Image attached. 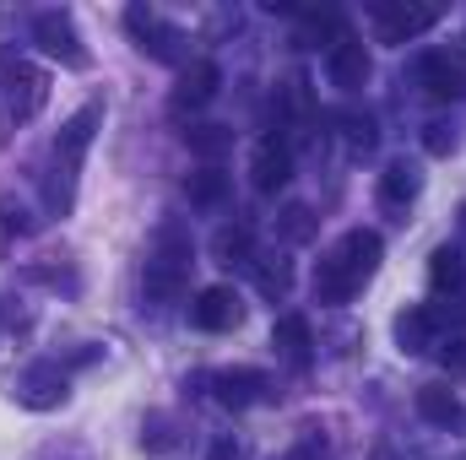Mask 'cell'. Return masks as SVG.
I'll return each instance as SVG.
<instances>
[{
    "mask_svg": "<svg viewBox=\"0 0 466 460\" xmlns=\"http://www.w3.org/2000/svg\"><path fill=\"white\" fill-rule=\"evenodd\" d=\"M315 228H320V223H315V212H309V206H282V217H277V233H282L288 244H309Z\"/></svg>",
    "mask_w": 466,
    "mask_h": 460,
    "instance_id": "cb8c5ba5",
    "label": "cell"
},
{
    "mask_svg": "<svg viewBox=\"0 0 466 460\" xmlns=\"http://www.w3.org/2000/svg\"><path fill=\"white\" fill-rule=\"evenodd\" d=\"M33 38H38V49H44L49 60L71 65V71H87V49H82V38H76V27H71L66 11H38Z\"/></svg>",
    "mask_w": 466,
    "mask_h": 460,
    "instance_id": "3957f363",
    "label": "cell"
},
{
    "mask_svg": "<svg viewBox=\"0 0 466 460\" xmlns=\"http://www.w3.org/2000/svg\"><path fill=\"white\" fill-rule=\"evenodd\" d=\"M185 146H190L196 157L218 163L223 152H233V130L228 125H190V130H185Z\"/></svg>",
    "mask_w": 466,
    "mask_h": 460,
    "instance_id": "7402d4cb",
    "label": "cell"
},
{
    "mask_svg": "<svg viewBox=\"0 0 466 460\" xmlns=\"http://www.w3.org/2000/svg\"><path fill=\"white\" fill-rule=\"evenodd\" d=\"M418 412H423L429 423H440V428H456V423H461V401H456V390H445V385H423V390H418Z\"/></svg>",
    "mask_w": 466,
    "mask_h": 460,
    "instance_id": "ffe728a7",
    "label": "cell"
},
{
    "mask_svg": "<svg viewBox=\"0 0 466 460\" xmlns=\"http://www.w3.org/2000/svg\"><path fill=\"white\" fill-rule=\"evenodd\" d=\"M380 255H385V244H380V233H369V228H352L348 238H342V244L331 249V260H337V265L348 271L358 287H363V282H369V276L380 271Z\"/></svg>",
    "mask_w": 466,
    "mask_h": 460,
    "instance_id": "52a82bcc",
    "label": "cell"
},
{
    "mask_svg": "<svg viewBox=\"0 0 466 460\" xmlns=\"http://www.w3.org/2000/svg\"><path fill=\"white\" fill-rule=\"evenodd\" d=\"M429 287H434V293H461V287H466V260H461V249L440 244V249L429 255Z\"/></svg>",
    "mask_w": 466,
    "mask_h": 460,
    "instance_id": "e0dca14e",
    "label": "cell"
},
{
    "mask_svg": "<svg viewBox=\"0 0 466 460\" xmlns=\"http://www.w3.org/2000/svg\"><path fill=\"white\" fill-rule=\"evenodd\" d=\"M374 16H380L385 44H407V38H418L423 27L440 22V5H374Z\"/></svg>",
    "mask_w": 466,
    "mask_h": 460,
    "instance_id": "30bf717a",
    "label": "cell"
},
{
    "mask_svg": "<svg viewBox=\"0 0 466 460\" xmlns=\"http://www.w3.org/2000/svg\"><path fill=\"white\" fill-rule=\"evenodd\" d=\"M249 228L244 223H228V228H218V238H212V255L223 260V265H233V260H249Z\"/></svg>",
    "mask_w": 466,
    "mask_h": 460,
    "instance_id": "603a6c76",
    "label": "cell"
},
{
    "mask_svg": "<svg viewBox=\"0 0 466 460\" xmlns=\"http://www.w3.org/2000/svg\"><path fill=\"white\" fill-rule=\"evenodd\" d=\"M185 276H190V238L179 228L157 233V249L147 260V298H179L185 293Z\"/></svg>",
    "mask_w": 466,
    "mask_h": 460,
    "instance_id": "6da1fadb",
    "label": "cell"
},
{
    "mask_svg": "<svg viewBox=\"0 0 466 460\" xmlns=\"http://www.w3.org/2000/svg\"><path fill=\"white\" fill-rule=\"evenodd\" d=\"M451 146H456V135H451V125H429V152H434V157H445Z\"/></svg>",
    "mask_w": 466,
    "mask_h": 460,
    "instance_id": "4316f807",
    "label": "cell"
},
{
    "mask_svg": "<svg viewBox=\"0 0 466 460\" xmlns=\"http://www.w3.org/2000/svg\"><path fill=\"white\" fill-rule=\"evenodd\" d=\"M207 460H238V445H233V439H218V445H212V455Z\"/></svg>",
    "mask_w": 466,
    "mask_h": 460,
    "instance_id": "f546056e",
    "label": "cell"
},
{
    "mask_svg": "<svg viewBox=\"0 0 466 460\" xmlns=\"http://www.w3.org/2000/svg\"><path fill=\"white\" fill-rule=\"evenodd\" d=\"M418 82H423V93L434 104H461L466 98V71H461V60H451V55H423L418 60Z\"/></svg>",
    "mask_w": 466,
    "mask_h": 460,
    "instance_id": "8992f818",
    "label": "cell"
},
{
    "mask_svg": "<svg viewBox=\"0 0 466 460\" xmlns=\"http://www.w3.org/2000/svg\"><path fill=\"white\" fill-rule=\"evenodd\" d=\"M288 179H293V146H288L282 135H266V141L255 146V163H249V185H255L260 195H277Z\"/></svg>",
    "mask_w": 466,
    "mask_h": 460,
    "instance_id": "5b68a950",
    "label": "cell"
},
{
    "mask_svg": "<svg viewBox=\"0 0 466 460\" xmlns=\"http://www.w3.org/2000/svg\"><path fill=\"white\" fill-rule=\"evenodd\" d=\"M185 201H190V206H223V201H228V174H223L218 163L196 168V174L185 179Z\"/></svg>",
    "mask_w": 466,
    "mask_h": 460,
    "instance_id": "ac0fdd59",
    "label": "cell"
},
{
    "mask_svg": "<svg viewBox=\"0 0 466 460\" xmlns=\"http://www.w3.org/2000/svg\"><path fill=\"white\" fill-rule=\"evenodd\" d=\"M0 228H5V233H27V212L5 201V206H0Z\"/></svg>",
    "mask_w": 466,
    "mask_h": 460,
    "instance_id": "83f0119b",
    "label": "cell"
},
{
    "mask_svg": "<svg viewBox=\"0 0 466 460\" xmlns=\"http://www.w3.org/2000/svg\"><path fill=\"white\" fill-rule=\"evenodd\" d=\"M434 325H440V320H434V309H418V304H412V309H401V315H396V346H401V352H429Z\"/></svg>",
    "mask_w": 466,
    "mask_h": 460,
    "instance_id": "2e32d148",
    "label": "cell"
},
{
    "mask_svg": "<svg viewBox=\"0 0 466 460\" xmlns=\"http://www.w3.org/2000/svg\"><path fill=\"white\" fill-rule=\"evenodd\" d=\"M352 293H358V282H352L348 271L326 255V260L315 265V298H320V304H348Z\"/></svg>",
    "mask_w": 466,
    "mask_h": 460,
    "instance_id": "44dd1931",
    "label": "cell"
},
{
    "mask_svg": "<svg viewBox=\"0 0 466 460\" xmlns=\"http://www.w3.org/2000/svg\"><path fill=\"white\" fill-rule=\"evenodd\" d=\"M190 320H196L201 331H212V336H218V331H233V325L244 320V304H238V293H233V287L218 282V287H201V298L190 304Z\"/></svg>",
    "mask_w": 466,
    "mask_h": 460,
    "instance_id": "9c48e42d",
    "label": "cell"
},
{
    "mask_svg": "<svg viewBox=\"0 0 466 460\" xmlns=\"http://www.w3.org/2000/svg\"><path fill=\"white\" fill-rule=\"evenodd\" d=\"M212 390H218V401H223L228 412H238V406H249V401L266 390V374H260V368H223V374L212 379Z\"/></svg>",
    "mask_w": 466,
    "mask_h": 460,
    "instance_id": "5bb4252c",
    "label": "cell"
},
{
    "mask_svg": "<svg viewBox=\"0 0 466 460\" xmlns=\"http://www.w3.org/2000/svg\"><path fill=\"white\" fill-rule=\"evenodd\" d=\"M125 27L141 38V49H147L152 60H179V49H174V44H179V33H174V27H163L147 5H130V11H125Z\"/></svg>",
    "mask_w": 466,
    "mask_h": 460,
    "instance_id": "8fae6325",
    "label": "cell"
},
{
    "mask_svg": "<svg viewBox=\"0 0 466 460\" xmlns=\"http://www.w3.org/2000/svg\"><path fill=\"white\" fill-rule=\"evenodd\" d=\"M271 346L293 363V368H309V320L304 315H282L271 325Z\"/></svg>",
    "mask_w": 466,
    "mask_h": 460,
    "instance_id": "9a60e30c",
    "label": "cell"
},
{
    "mask_svg": "<svg viewBox=\"0 0 466 460\" xmlns=\"http://www.w3.org/2000/svg\"><path fill=\"white\" fill-rule=\"evenodd\" d=\"M342 125H348V141H352V146H374V119H369V115H363V119L348 115Z\"/></svg>",
    "mask_w": 466,
    "mask_h": 460,
    "instance_id": "484cf974",
    "label": "cell"
},
{
    "mask_svg": "<svg viewBox=\"0 0 466 460\" xmlns=\"http://www.w3.org/2000/svg\"><path fill=\"white\" fill-rule=\"evenodd\" d=\"M168 445H174V434H163V428H152V439H141V450H152V455L168 450Z\"/></svg>",
    "mask_w": 466,
    "mask_h": 460,
    "instance_id": "f1b7e54d",
    "label": "cell"
},
{
    "mask_svg": "<svg viewBox=\"0 0 466 460\" xmlns=\"http://www.w3.org/2000/svg\"><path fill=\"white\" fill-rule=\"evenodd\" d=\"M418 190H423V174H418L412 163H390V168L380 174V201H385V206H407Z\"/></svg>",
    "mask_w": 466,
    "mask_h": 460,
    "instance_id": "d6986e66",
    "label": "cell"
},
{
    "mask_svg": "<svg viewBox=\"0 0 466 460\" xmlns=\"http://www.w3.org/2000/svg\"><path fill=\"white\" fill-rule=\"evenodd\" d=\"M326 71H331V82H337L342 93H358V87L369 82V49H363L358 38L331 44V60H326Z\"/></svg>",
    "mask_w": 466,
    "mask_h": 460,
    "instance_id": "7c38bea8",
    "label": "cell"
},
{
    "mask_svg": "<svg viewBox=\"0 0 466 460\" xmlns=\"http://www.w3.org/2000/svg\"><path fill=\"white\" fill-rule=\"evenodd\" d=\"M98 119H104V109H98V104H87V109H76V115L60 125V135H55V163L66 168V179H71V168L82 163V152L93 146V130H98Z\"/></svg>",
    "mask_w": 466,
    "mask_h": 460,
    "instance_id": "ba28073f",
    "label": "cell"
},
{
    "mask_svg": "<svg viewBox=\"0 0 466 460\" xmlns=\"http://www.w3.org/2000/svg\"><path fill=\"white\" fill-rule=\"evenodd\" d=\"M22 406H33V412H49V406H60L66 401V374L55 368V363H38V368H27V379H22Z\"/></svg>",
    "mask_w": 466,
    "mask_h": 460,
    "instance_id": "4fadbf2b",
    "label": "cell"
},
{
    "mask_svg": "<svg viewBox=\"0 0 466 460\" xmlns=\"http://www.w3.org/2000/svg\"><path fill=\"white\" fill-rule=\"evenodd\" d=\"M255 287H260L266 298H288V287H293V265H288V260H266V265L255 271Z\"/></svg>",
    "mask_w": 466,
    "mask_h": 460,
    "instance_id": "d4e9b609",
    "label": "cell"
},
{
    "mask_svg": "<svg viewBox=\"0 0 466 460\" xmlns=\"http://www.w3.org/2000/svg\"><path fill=\"white\" fill-rule=\"evenodd\" d=\"M218 87H223V71H218L212 60H196V65L179 71V87H174L168 109H174V115H196V109H207V104L218 98Z\"/></svg>",
    "mask_w": 466,
    "mask_h": 460,
    "instance_id": "277c9868",
    "label": "cell"
},
{
    "mask_svg": "<svg viewBox=\"0 0 466 460\" xmlns=\"http://www.w3.org/2000/svg\"><path fill=\"white\" fill-rule=\"evenodd\" d=\"M44 98H49V76L38 71V65H5L0 71V119L5 125H22V119H33L44 109Z\"/></svg>",
    "mask_w": 466,
    "mask_h": 460,
    "instance_id": "7a4b0ae2",
    "label": "cell"
}]
</instances>
